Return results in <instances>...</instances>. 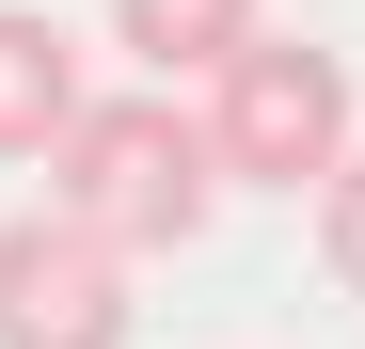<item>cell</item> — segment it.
I'll use <instances>...</instances> for the list:
<instances>
[{"mask_svg": "<svg viewBox=\"0 0 365 349\" xmlns=\"http://www.w3.org/2000/svg\"><path fill=\"white\" fill-rule=\"evenodd\" d=\"M318 254H334V286H349V302H365V143L318 174Z\"/></svg>", "mask_w": 365, "mask_h": 349, "instance_id": "cell-6", "label": "cell"}, {"mask_svg": "<svg viewBox=\"0 0 365 349\" xmlns=\"http://www.w3.org/2000/svg\"><path fill=\"white\" fill-rule=\"evenodd\" d=\"M191 127H207V174H222V191H318V174L349 159V64L318 32H255L207 80Z\"/></svg>", "mask_w": 365, "mask_h": 349, "instance_id": "cell-2", "label": "cell"}, {"mask_svg": "<svg viewBox=\"0 0 365 349\" xmlns=\"http://www.w3.org/2000/svg\"><path fill=\"white\" fill-rule=\"evenodd\" d=\"M48 207H64L96 254H128V270L191 254V222L222 207L191 95H159V80H128V95H80V127L48 143Z\"/></svg>", "mask_w": 365, "mask_h": 349, "instance_id": "cell-1", "label": "cell"}, {"mask_svg": "<svg viewBox=\"0 0 365 349\" xmlns=\"http://www.w3.org/2000/svg\"><path fill=\"white\" fill-rule=\"evenodd\" d=\"M255 32H270L255 0H111V48H128V64H143L159 95H175V80H222Z\"/></svg>", "mask_w": 365, "mask_h": 349, "instance_id": "cell-5", "label": "cell"}, {"mask_svg": "<svg viewBox=\"0 0 365 349\" xmlns=\"http://www.w3.org/2000/svg\"><path fill=\"white\" fill-rule=\"evenodd\" d=\"M0 349H128V254H96L64 207L0 222Z\"/></svg>", "mask_w": 365, "mask_h": 349, "instance_id": "cell-3", "label": "cell"}, {"mask_svg": "<svg viewBox=\"0 0 365 349\" xmlns=\"http://www.w3.org/2000/svg\"><path fill=\"white\" fill-rule=\"evenodd\" d=\"M80 95H96V80H80V48L48 32L32 0H0V159H32V174H48V143L80 127Z\"/></svg>", "mask_w": 365, "mask_h": 349, "instance_id": "cell-4", "label": "cell"}]
</instances>
